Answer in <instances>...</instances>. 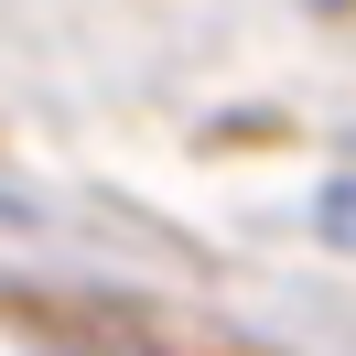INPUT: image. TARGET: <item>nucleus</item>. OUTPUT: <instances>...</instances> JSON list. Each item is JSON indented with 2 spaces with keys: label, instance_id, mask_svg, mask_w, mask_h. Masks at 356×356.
Returning <instances> with one entry per match:
<instances>
[{
  "label": "nucleus",
  "instance_id": "nucleus-1",
  "mask_svg": "<svg viewBox=\"0 0 356 356\" xmlns=\"http://www.w3.org/2000/svg\"><path fill=\"white\" fill-rule=\"evenodd\" d=\"M324 238H356V184H334V195H324Z\"/></svg>",
  "mask_w": 356,
  "mask_h": 356
}]
</instances>
